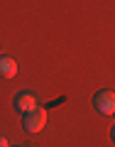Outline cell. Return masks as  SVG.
<instances>
[{
	"label": "cell",
	"instance_id": "6da1fadb",
	"mask_svg": "<svg viewBox=\"0 0 115 147\" xmlns=\"http://www.w3.org/2000/svg\"><path fill=\"white\" fill-rule=\"evenodd\" d=\"M22 125L30 135H37V132H42L44 125H47V110L44 108H32L30 113H25L22 118Z\"/></svg>",
	"mask_w": 115,
	"mask_h": 147
},
{
	"label": "cell",
	"instance_id": "7a4b0ae2",
	"mask_svg": "<svg viewBox=\"0 0 115 147\" xmlns=\"http://www.w3.org/2000/svg\"><path fill=\"white\" fill-rule=\"evenodd\" d=\"M93 105L95 110H98L100 115H113L115 113V93L113 91H98V93L93 96Z\"/></svg>",
	"mask_w": 115,
	"mask_h": 147
},
{
	"label": "cell",
	"instance_id": "3957f363",
	"mask_svg": "<svg viewBox=\"0 0 115 147\" xmlns=\"http://www.w3.org/2000/svg\"><path fill=\"white\" fill-rule=\"evenodd\" d=\"M15 108L17 113H30L32 108H37V96L32 91H20L15 96Z\"/></svg>",
	"mask_w": 115,
	"mask_h": 147
},
{
	"label": "cell",
	"instance_id": "277c9868",
	"mask_svg": "<svg viewBox=\"0 0 115 147\" xmlns=\"http://www.w3.org/2000/svg\"><path fill=\"white\" fill-rule=\"evenodd\" d=\"M17 74V61L12 57H0V76L3 79H12Z\"/></svg>",
	"mask_w": 115,
	"mask_h": 147
},
{
	"label": "cell",
	"instance_id": "5b68a950",
	"mask_svg": "<svg viewBox=\"0 0 115 147\" xmlns=\"http://www.w3.org/2000/svg\"><path fill=\"white\" fill-rule=\"evenodd\" d=\"M0 147H10V142H7V140H5L3 135H0Z\"/></svg>",
	"mask_w": 115,
	"mask_h": 147
},
{
	"label": "cell",
	"instance_id": "8992f818",
	"mask_svg": "<svg viewBox=\"0 0 115 147\" xmlns=\"http://www.w3.org/2000/svg\"><path fill=\"white\" fill-rule=\"evenodd\" d=\"M110 137H113V142H115V127H113V130H110Z\"/></svg>",
	"mask_w": 115,
	"mask_h": 147
},
{
	"label": "cell",
	"instance_id": "52a82bcc",
	"mask_svg": "<svg viewBox=\"0 0 115 147\" xmlns=\"http://www.w3.org/2000/svg\"><path fill=\"white\" fill-rule=\"evenodd\" d=\"M113 115H115V113H113Z\"/></svg>",
	"mask_w": 115,
	"mask_h": 147
},
{
	"label": "cell",
	"instance_id": "ba28073f",
	"mask_svg": "<svg viewBox=\"0 0 115 147\" xmlns=\"http://www.w3.org/2000/svg\"><path fill=\"white\" fill-rule=\"evenodd\" d=\"M17 147H20V145H17Z\"/></svg>",
	"mask_w": 115,
	"mask_h": 147
}]
</instances>
